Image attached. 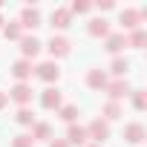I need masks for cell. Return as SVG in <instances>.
Returning <instances> with one entry per match:
<instances>
[{
	"label": "cell",
	"instance_id": "6da1fadb",
	"mask_svg": "<svg viewBox=\"0 0 147 147\" xmlns=\"http://www.w3.org/2000/svg\"><path fill=\"white\" fill-rule=\"evenodd\" d=\"M107 95H110V101H121V98H127L130 95V84H127V78H115V81H107Z\"/></svg>",
	"mask_w": 147,
	"mask_h": 147
},
{
	"label": "cell",
	"instance_id": "7a4b0ae2",
	"mask_svg": "<svg viewBox=\"0 0 147 147\" xmlns=\"http://www.w3.org/2000/svg\"><path fill=\"white\" fill-rule=\"evenodd\" d=\"M35 75H38L40 81H46V84H55V81L61 78V69H58L55 61H43V63L35 66Z\"/></svg>",
	"mask_w": 147,
	"mask_h": 147
},
{
	"label": "cell",
	"instance_id": "3957f363",
	"mask_svg": "<svg viewBox=\"0 0 147 147\" xmlns=\"http://www.w3.org/2000/svg\"><path fill=\"white\" fill-rule=\"evenodd\" d=\"M87 136L95 138V144H104V141L110 138V124H107L104 118H95V121L87 127Z\"/></svg>",
	"mask_w": 147,
	"mask_h": 147
},
{
	"label": "cell",
	"instance_id": "277c9868",
	"mask_svg": "<svg viewBox=\"0 0 147 147\" xmlns=\"http://www.w3.org/2000/svg\"><path fill=\"white\" fill-rule=\"evenodd\" d=\"M46 49H49V55H52V58H63V55H69L72 43H69L63 35H52V40L46 43Z\"/></svg>",
	"mask_w": 147,
	"mask_h": 147
},
{
	"label": "cell",
	"instance_id": "5b68a950",
	"mask_svg": "<svg viewBox=\"0 0 147 147\" xmlns=\"http://www.w3.org/2000/svg\"><path fill=\"white\" fill-rule=\"evenodd\" d=\"M40 49H43V43H40L35 35H29V38H20V52H23V58H26V61L38 58V55H40Z\"/></svg>",
	"mask_w": 147,
	"mask_h": 147
},
{
	"label": "cell",
	"instance_id": "8992f818",
	"mask_svg": "<svg viewBox=\"0 0 147 147\" xmlns=\"http://www.w3.org/2000/svg\"><path fill=\"white\" fill-rule=\"evenodd\" d=\"M20 29H38L40 26V12L35 9V6H26L23 12H20Z\"/></svg>",
	"mask_w": 147,
	"mask_h": 147
},
{
	"label": "cell",
	"instance_id": "52a82bcc",
	"mask_svg": "<svg viewBox=\"0 0 147 147\" xmlns=\"http://www.w3.org/2000/svg\"><path fill=\"white\" fill-rule=\"evenodd\" d=\"M9 98L18 101L20 107H26V104L32 101V87H29V84H15V87L9 90Z\"/></svg>",
	"mask_w": 147,
	"mask_h": 147
},
{
	"label": "cell",
	"instance_id": "ba28073f",
	"mask_svg": "<svg viewBox=\"0 0 147 147\" xmlns=\"http://www.w3.org/2000/svg\"><path fill=\"white\" fill-rule=\"evenodd\" d=\"M40 104H43V110H61L63 104H61V92L55 90V87H46L43 92H40Z\"/></svg>",
	"mask_w": 147,
	"mask_h": 147
},
{
	"label": "cell",
	"instance_id": "9c48e42d",
	"mask_svg": "<svg viewBox=\"0 0 147 147\" xmlns=\"http://www.w3.org/2000/svg\"><path fill=\"white\" fill-rule=\"evenodd\" d=\"M87 127H78V124H69V130H66V144H78V147H84L87 144Z\"/></svg>",
	"mask_w": 147,
	"mask_h": 147
},
{
	"label": "cell",
	"instance_id": "30bf717a",
	"mask_svg": "<svg viewBox=\"0 0 147 147\" xmlns=\"http://www.w3.org/2000/svg\"><path fill=\"white\" fill-rule=\"evenodd\" d=\"M118 20H121V26H124V29L136 32V29H138V23H141V12H138V9H124Z\"/></svg>",
	"mask_w": 147,
	"mask_h": 147
},
{
	"label": "cell",
	"instance_id": "8fae6325",
	"mask_svg": "<svg viewBox=\"0 0 147 147\" xmlns=\"http://www.w3.org/2000/svg\"><path fill=\"white\" fill-rule=\"evenodd\" d=\"M12 75L18 78V84H23V81L32 75V61H26V58L15 61V63H12Z\"/></svg>",
	"mask_w": 147,
	"mask_h": 147
},
{
	"label": "cell",
	"instance_id": "7c38bea8",
	"mask_svg": "<svg viewBox=\"0 0 147 147\" xmlns=\"http://www.w3.org/2000/svg\"><path fill=\"white\" fill-rule=\"evenodd\" d=\"M124 138H127L130 144H141V141H144V124H138V121L127 124V127H124Z\"/></svg>",
	"mask_w": 147,
	"mask_h": 147
},
{
	"label": "cell",
	"instance_id": "4fadbf2b",
	"mask_svg": "<svg viewBox=\"0 0 147 147\" xmlns=\"http://www.w3.org/2000/svg\"><path fill=\"white\" fill-rule=\"evenodd\" d=\"M87 87L90 90H104L107 87V72L104 69H90L87 72Z\"/></svg>",
	"mask_w": 147,
	"mask_h": 147
},
{
	"label": "cell",
	"instance_id": "5bb4252c",
	"mask_svg": "<svg viewBox=\"0 0 147 147\" xmlns=\"http://www.w3.org/2000/svg\"><path fill=\"white\" fill-rule=\"evenodd\" d=\"M87 32H90L92 38H107V35H110V23H107L104 18H92L90 26H87Z\"/></svg>",
	"mask_w": 147,
	"mask_h": 147
},
{
	"label": "cell",
	"instance_id": "9a60e30c",
	"mask_svg": "<svg viewBox=\"0 0 147 147\" xmlns=\"http://www.w3.org/2000/svg\"><path fill=\"white\" fill-rule=\"evenodd\" d=\"M124 46H127V38H124L121 32H115V35L110 32V35H107V46H104L107 52H113V55H118V52H121Z\"/></svg>",
	"mask_w": 147,
	"mask_h": 147
},
{
	"label": "cell",
	"instance_id": "2e32d148",
	"mask_svg": "<svg viewBox=\"0 0 147 147\" xmlns=\"http://www.w3.org/2000/svg\"><path fill=\"white\" fill-rule=\"evenodd\" d=\"M69 23H72L69 9H55V12H52V26H55V29H66Z\"/></svg>",
	"mask_w": 147,
	"mask_h": 147
},
{
	"label": "cell",
	"instance_id": "e0dca14e",
	"mask_svg": "<svg viewBox=\"0 0 147 147\" xmlns=\"http://www.w3.org/2000/svg\"><path fill=\"white\" fill-rule=\"evenodd\" d=\"M147 43V32L144 29H136V32H130V38H127V46H133V49H141Z\"/></svg>",
	"mask_w": 147,
	"mask_h": 147
},
{
	"label": "cell",
	"instance_id": "ac0fdd59",
	"mask_svg": "<svg viewBox=\"0 0 147 147\" xmlns=\"http://www.w3.org/2000/svg\"><path fill=\"white\" fill-rule=\"evenodd\" d=\"M15 121L23 124V127H32V124H35V113H32L29 107H20V110L15 113Z\"/></svg>",
	"mask_w": 147,
	"mask_h": 147
},
{
	"label": "cell",
	"instance_id": "d6986e66",
	"mask_svg": "<svg viewBox=\"0 0 147 147\" xmlns=\"http://www.w3.org/2000/svg\"><path fill=\"white\" fill-rule=\"evenodd\" d=\"M127 69H130V61H127V58H115L113 66H110V72H113L115 78H124V75H127Z\"/></svg>",
	"mask_w": 147,
	"mask_h": 147
},
{
	"label": "cell",
	"instance_id": "ffe728a7",
	"mask_svg": "<svg viewBox=\"0 0 147 147\" xmlns=\"http://www.w3.org/2000/svg\"><path fill=\"white\" fill-rule=\"evenodd\" d=\"M115 118H121V104L107 101L104 104V121H115Z\"/></svg>",
	"mask_w": 147,
	"mask_h": 147
},
{
	"label": "cell",
	"instance_id": "44dd1931",
	"mask_svg": "<svg viewBox=\"0 0 147 147\" xmlns=\"http://www.w3.org/2000/svg\"><path fill=\"white\" fill-rule=\"evenodd\" d=\"M58 115H61L66 124H72V121L78 118V107H75V104H66V107H61V110H58Z\"/></svg>",
	"mask_w": 147,
	"mask_h": 147
},
{
	"label": "cell",
	"instance_id": "7402d4cb",
	"mask_svg": "<svg viewBox=\"0 0 147 147\" xmlns=\"http://www.w3.org/2000/svg\"><path fill=\"white\" fill-rule=\"evenodd\" d=\"M92 9L90 0H72V6H69V15H87Z\"/></svg>",
	"mask_w": 147,
	"mask_h": 147
},
{
	"label": "cell",
	"instance_id": "603a6c76",
	"mask_svg": "<svg viewBox=\"0 0 147 147\" xmlns=\"http://www.w3.org/2000/svg\"><path fill=\"white\" fill-rule=\"evenodd\" d=\"M23 29H20V23H6L3 26V35H6V40H20L23 35H20Z\"/></svg>",
	"mask_w": 147,
	"mask_h": 147
},
{
	"label": "cell",
	"instance_id": "cb8c5ba5",
	"mask_svg": "<svg viewBox=\"0 0 147 147\" xmlns=\"http://www.w3.org/2000/svg\"><path fill=\"white\" fill-rule=\"evenodd\" d=\"M130 95H133V107L136 110H144L147 107V92L144 90H130Z\"/></svg>",
	"mask_w": 147,
	"mask_h": 147
},
{
	"label": "cell",
	"instance_id": "d4e9b609",
	"mask_svg": "<svg viewBox=\"0 0 147 147\" xmlns=\"http://www.w3.org/2000/svg\"><path fill=\"white\" fill-rule=\"evenodd\" d=\"M52 136V127L49 124H35V130H32V141H38V138H49Z\"/></svg>",
	"mask_w": 147,
	"mask_h": 147
},
{
	"label": "cell",
	"instance_id": "484cf974",
	"mask_svg": "<svg viewBox=\"0 0 147 147\" xmlns=\"http://www.w3.org/2000/svg\"><path fill=\"white\" fill-rule=\"evenodd\" d=\"M12 147H35V141H32V136H15V141H12Z\"/></svg>",
	"mask_w": 147,
	"mask_h": 147
},
{
	"label": "cell",
	"instance_id": "4316f807",
	"mask_svg": "<svg viewBox=\"0 0 147 147\" xmlns=\"http://www.w3.org/2000/svg\"><path fill=\"white\" fill-rule=\"evenodd\" d=\"M113 6H115V3H113V0H98V9H101V12H110Z\"/></svg>",
	"mask_w": 147,
	"mask_h": 147
},
{
	"label": "cell",
	"instance_id": "83f0119b",
	"mask_svg": "<svg viewBox=\"0 0 147 147\" xmlns=\"http://www.w3.org/2000/svg\"><path fill=\"white\" fill-rule=\"evenodd\" d=\"M49 147H69L63 138H55V141H49Z\"/></svg>",
	"mask_w": 147,
	"mask_h": 147
},
{
	"label": "cell",
	"instance_id": "f1b7e54d",
	"mask_svg": "<svg viewBox=\"0 0 147 147\" xmlns=\"http://www.w3.org/2000/svg\"><path fill=\"white\" fill-rule=\"evenodd\" d=\"M6 107V92H0V110Z\"/></svg>",
	"mask_w": 147,
	"mask_h": 147
},
{
	"label": "cell",
	"instance_id": "f546056e",
	"mask_svg": "<svg viewBox=\"0 0 147 147\" xmlns=\"http://www.w3.org/2000/svg\"><path fill=\"white\" fill-rule=\"evenodd\" d=\"M87 147H101V144H87Z\"/></svg>",
	"mask_w": 147,
	"mask_h": 147
},
{
	"label": "cell",
	"instance_id": "4dcf8cb0",
	"mask_svg": "<svg viewBox=\"0 0 147 147\" xmlns=\"http://www.w3.org/2000/svg\"><path fill=\"white\" fill-rule=\"evenodd\" d=\"M0 29H3V18H0Z\"/></svg>",
	"mask_w": 147,
	"mask_h": 147
},
{
	"label": "cell",
	"instance_id": "1f68e13d",
	"mask_svg": "<svg viewBox=\"0 0 147 147\" xmlns=\"http://www.w3.org/2000/svg\"><path fill=\"white\" fill-rule=\"evenodd\" d=\"M0 6H3V0H0Z\"/></svg>",
	"mask_w": 147,
	"mask_h": 147
}]
</instances>
